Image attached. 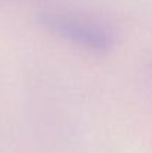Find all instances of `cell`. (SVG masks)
<instances>
[{
  "label": "cell",
  "instance_id": "6da1fadb",
  "mask_svg": "<svg viewBox=\"0 0 152 153\" xmlns=\"http://www.w3.org/2000/svg\"><path fill=\"white\" fill-rule=\"evenodd\" d=\"M37 21L49 33L88 51L107 52L115 45V37L109 28L73 15L43 12L39 15Z\"/></svg>",
  "mask_w": 152,
  "mask_h": 153
}]
</instances>
